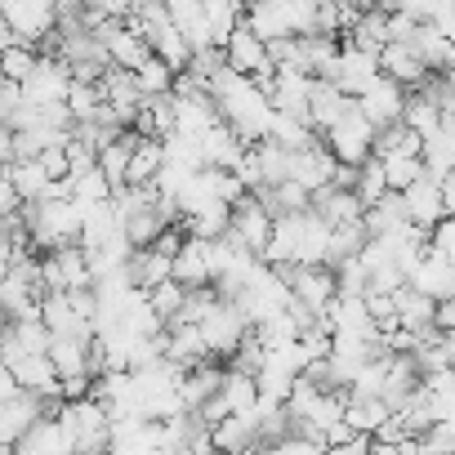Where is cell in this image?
<instances>
[{
    "label": "cell",
    "mask_w": 455,
    "mask_h": 455,
    "mask_svg": "<svg viewBox=\"0 0 455 455\" xmlns=\"http://www.w3.org/2000/svg\"><path fill=\"white\" fill-rule=\"evenodd\" d=\"M242 23L268 45L291 36H313V5H291V0H264L242 14Z\"/></svg>",
    "instance_id": "cell-1"
},
{
    "label": "cell",
    "mask_w": 455,
    "mask_h": 455,
    "mask_svg": "<svg viewBox=\"0 0 455 455\" xmlns=\"http://www.w3.org/2000/svg\"><path fill=\"white\" fill-rule=\"evenodd\" d=\"M273 273H277V282L286 286L291 304H299L313 322L326 317V308L339 299L335 273H331V268H295V264H286V268H273Z\"/></svg>",
    "instance_id": "cell-2"
},
{
    "label": "cell",
    "mask_w": 455,
    "mask_h": 455,
    "mask_svg": "<svg viewBox=\"0 0 455 455\" xmlns=\"http://www.w3.org/2000/svg\"><path fill=\"white\" fill-rule=\"evenodd\" d=\"M0 23L10 28L14 45H28V50H41L59 23V10L50 0H5L0 5Z\"/></svg>",
    "instance_id": "cell-3"
},
{
    "label": "cell",
    "mask_w": 455,
    "mask_h": 455,
    "mask_svg": "<svg viewBox=\"0 0 455 455\" xmlns=\"http://www.w3.org/2000/svg\"><path fill=\"white\" fill-rule=\"evenodd\" d=\"M201 331V344H205V353L223 366L228 357H233L237 348H242V339L251 335V322L233 308V304H223V299H214V308L205 313V322L196 326Z\"/></svg>",
    "instance_id": "cell-4"
},
{
    "label": "cell",
    "mask_w": 455,
    "mask_h": 455,
    "mask_svg": "<svg viewBox=\"0 0 455 455\" xmlns=\"http://www.w3.org/2000/svg\"><path fill=\"white\" fill-rule=\"evenodd\" d=\"M371 139H375V130L357 116V108L344 116V121H335L326 134H322V148L331 152V161L335 165H348V170H357V165H366L371 161Z\"/></svg>",
    "instance_id": "cell-5"
},
{
    "label": "cell",
    "mask_w": 455,
    "mask_h": 455,
    "mask_svg": "<svg viewBox=\"0 0 455 455\" xmlns=\"http://www.w3.org/2000/svg\"><path fill=\"white\" fill-rule=\"evenodd\" d=\"M397 201H402V214H406V223H415V228H428L437 223V219H451V210H446V201H442V179H428V174H419L406 192H397Z\"/></svg>",
    "instance_id": "cell-6"
},
{
    "label": "cell",
    "mask_w": 455,
    "mask_h": 455,
    "mask_svg": "<svg viewBox=\"0 0 455 455\" xmlns=\"http://www.w3.org/2000/svg\"><path fill=\"white\" fill-rule=\"evenodd\" d=\"M353 108H357V116L371 125V130H384V125H397L402 121V108H406V94L393 85V81H375L362 99H353Z\"/></svg>",
    "instance_id": "cell-7"
},
{
    "label": "cell",
    "mask_w": 455,
    "mask_h": 455,
    "mask_svg": "<svg viewBox=\"0 0 455 455\" xmlns=\"http://www.w3.org/2000/svg\"><path fill=\"white\" fill-rule=\"evenodd\" d=\"M68 68L59 63V59H36V72L19 85V94H23V103H32V108H54V103H63V94H68Z\"/></svg>",
    "instance_id": "cell-8"
},
{
    "label": "cell",
    "mask_w": 455,
    "mask_h": 455,
    "mask_svg": "<svg viewBox=\"0 0 455 455\" xmlns=\"http://www.w3.org/2000/svg\"><path fill=\"white\" fill-rule=\"evenodd\" d=\"M219 384H223V366H219V362H201V366H192V371H179L174 397H179L183 415H196L210 397H219Z\"/></svg>",
    "instance_id": "cell-9"
},
{
    "label": "cell",
    "mask_w": 455,
    "mask_h": 455,
    "mask_svg": "<svg viewBox=\"0 0 455 455\" xmlns=\"http://www.w3.org/2000/svg\"><path fill=\"white\" fill-rule=\"evenodd\" d=\"M210 451H214V455H255V451H259L255 411H251V415H223V419L210 428Z\"/></svg>",
    "instance_id": "cell-10"
},
{
    "label": "cell",
    "mask_w": 455,
    "mask_h": 455,
    "mask_svg": "<svg viewBox=\"0 0 455 455\" xmlns=\"http://www.w3.org/2000/svg\"><path fill=\"white\" fill-rule=\"evenodd\" d=\"M375 63H379V76L393 81L402 94H415V90L428 81V72H424V63L415 59L411 45H384V50L375 54Z\"/></svg>",
    "instance_id": "cell-11"
},
{
    "label": "cell",
    "mask_w": 455,
    "mask_h": 455,
    "mask_svg": "<svg viewBox=\"0 0 455 455\" xmlns=\"http://www.w3.org/2000/svg\"><path fill=\"white\" fill-rule=\"evenodd\" d=\"M331 174H335V161H331V152L322 148V139H317L313 148H304V152H291V174H286V183L304 188L308 196L322 192V188H331Z\"/></svg>",
    "instance_id": "cell-12"
},
{
    "label": "cell",
    "mask_w": 455,
    "mask_h": 455,
    "mask_svg": "<svg viewBox=\"0 0 455 455\" xmlns=\"http://www.w3.org/2000/svg\"><path fill=\"white\" fill-rule=\"evenodd\" d=\"M170 282L183 286V291H205L210 286V242L183 237L179 255L170 259Z\"/></svg>",
    "instance_id": "cell-13"
},
{
    "label": "cell",
    "mask_w": 455,
    "mask_h": 455,
    "mask_svg": "<svg viewBox=\"0 0 455 455\" xmlns=\"http://www.w3.org/2000/svg\"><path fill=\"white\" fill-rule=\"evenodd\" d=\"M375 81H379V63H375V54H362V50H353V45H339V72H335L339 94L362 99Z\"/></svg>",
    "instance_id": "cell-14"
},
{
    "label": "cell",
    "mask_w": 455,
    "mask_h": 455,
    "mask_svg": "<svg viewBox=\"0 0 455 455\" xmlns=\"http://www.w3.org/2000/svg\"><path fill=\"white\" fill-rule=\"evenodd\" d=\"M348 112H353V99L339 94V85H331V81H313V94H308V125H313L317 139H322L335 121H344Z\"/></svg>",
    "instance_id": "cell-15"
},
{
    "label": "cell",
    "mask_w": 455,
    "mask_h": 455,
    "mask_svg": "<svg viewBox=\"0 0 455 455\" xmlns=\"http://www.w3.org/2000/svg\"><path fill=\"white\" fill-rule=\"evenodd\" d=\"M406 286H411V291H419V295H424V299H433V304H446V299L455 295V268H451L446 259L424 255V259L406 273Z\"/></svg>",
    "instance_id": "cell-16"
},
{
    "label": "cell",
    "mask_w": 455,
    "mask_h": 455,
    "mask_svg": "<svg viewBox=\"0 0 455 455\" xmlns=\"http://www.w3.org/2000/svg\"><path fill=\"white\" fill-rule=\"evenodd\" d=\"M308 214H317L326 228H344V223H362V201L353 192L322 188V192L308 196Z\"/></svg>",
    "instance_id": "cell-17"
},
{
    "label": "cell",
    "mask_w": 455,
    "mask_h": 455,
    "mask_svg": "<svg viewBox=\"0 0 455 455\" xmlns=\"http://www.w3.org/2000/svg\"><path fill=\"white\" fill-rule=\"evenodd\" d=\"M165 19H170V28L183 36V45H188L192 54L210 50V41H205V19H201V0H170Z\"/></svg>",
    "instance_id": "cell-18"
},
{
    "label": "cell",
    "mask_w": 455,
    "mask_h": 455,
    "mask_svg": "<svg viewBox=\"0 0 455 455\" xmlns=\"http://www.w3.org/2000/svg\"><path fill=\"white\" fill-rule=\"evenodd\" d=\"M161 165H165L161 139H134V148H130V170H125V188H152V179L161 174Z\"/></svg>",
    "instance_id": "cell-19"
},
{
    "label": "cell",
    "mask_w": 455,
    "mask_h": 455,
    "mask_svg": "<svg viewBox=\"0 0 455 455\" xmlns=\"http://www.w3.org/2000/svg\"><path fill=\"white\" fill-rule=\"evenodd\" d=\"M428 317H433V299H424V295L411 291V286L393 291V326H397V331L419 335V331H428Z\"/></svg>",
    "instance_id": "cell-20"
},
{
    "label": "cell",
    "mask_w": 455,
    "mask_h": 455,
    "mask_svg": "<svg viewBox=\"0 0 455 455\" xmlns=\"http://www.w3.org/2000/svg\"><path fill=\"white\" fill-rule=\"evenodd\" d=\"M242 14H246L242 5H228V0H205L201 19H205V41H210V50H223V45H228V36L242 28Z\"/></svg>",
    "instance_id": "cell-21"
},
{
    "label": "cell",
    "mask_w": 455,
    "mask_h": 455,
    "mask_svg": "<svg viewBox=\"0 0 455 455\" xmlns=\"http://www.w3.org/2000/svg\"><path fill=\"white\" fill-rule=\"evenodd\" d=\"M179 233L192 237V242H219L228 233V205L205 201L201 210H192L188 219H179Z\"/></svg>",
    "instance_id": "cell-22"
},
{
    "label": "cell",
    "mask_w": 455,
    "mask_h": 455,
    "mask_svg": "<svg viewBox=\"0 0 455 455\" xmlns=\"http://www.w3.org/2000/svg\"><path fill=\"white\" fill-rule=\"evenodd\" d=\"M371 237H366V228L362 223H344V228H331V237H326V259H322V268H344L348 259H357L362 255V246H366Z\"/></svg>",
    "instance_id": "cell-23"
},
{
    "label": "cell",
    "mask_w": 455,
    "mask_h": 455,
    "mask_svg": "<svg viewBox=\"0 0 455 455\" xmlns=\"http://www.w3.org/2000/svg\"><path fill=\"white\" fill-rule=\"evenodd\" d=\"M54 268L63 277V295H76V291H94V273H90V255L81 246H63L54 251Z\"/></svg>",
    "instance_id": "cell-24"
},
{
    "label": "cell",
    "mask_w": 455,
    "mask_h": 455,
    "mask_svg": "<svg viewBox=\"0 0 455 455\" xmlns=\"http://www.w3.org/2000/svg\"><path fill=\"white\" fill-rule=\"evenodd\" d=\"M411 50L424 63V72H451L455 68V41H442L433 28H419L415 41H411Z\"/></svg>",
    "instance_id": "cell-25"
},
{
    "label": "cell",
    "mask_w": 455,
    "mask_h": 455,
    "mask_svg": "<svg viewBox=\"0 0 455 455\" xmlns=\"http://www.w3.org/2000/svg\"><path fill=\"white\" fill-rule=\"evenodd\" d=\"M268 143H273V148H282V152H304V148H313V143H317V134H313V125H308V121L273 112V121H268Z\"/></svg>",
    "instance_id": "cell-26"
},
{
    "label": "cell",
    "mask_w": 455,
    "mask_h": 455,
    "mask_svg": "<svg viewBox=\"0 0 455 455\" xmlns=\"http://www.w3.org/2000/svg\"><path fill=\"white\" fill-rule=\"evenodd\" d=\"M130 148H134V134L125 130L116 143H108L99 156H94V170L103 174V183L116 192V188H125V170H130Z\"/></svg>",
    "instance_id": "cell-27"
},
{
    "label": "cell",
    "mask_w": 455,
    "mask_h": 455,
    "mask_svg": "<svg viewBox=\"0 0 455 455\" xmlns=\"http://www.w3.org/2000/svg\"><path fill=\"white\" fill-rule=\"evenodd\" d=\"M85 348H90V339H50V348H45V362H50L54 379L85 375Z\"/></svg>",
    "instance_id": "cell-28"
},
{
    "label": "cell",
    "mask_w": 455,
    "mask_h": 455,
    "mask_svg": "<svg viewBox=\"0 0 455 455\" xmlns=\"http://www.w3.org/2000/svg\"><path fill=\"white\" fill-rule=\"evenodd\" d=\"M219 402H223V411H228V415H251V411H255V402H259V393H255V379H246V375H233V371H223Z\"/></svg>",
    "instance_id": "cell-29"
},
{
    "label": "cell",
    "mask_w": 455,
    "mask_h": 455,
    "mask_svg": "<svg viewBox=\"0 0 455 455\" xmlns=\"http://www.w3.org/2000/svg\"><path fill=\"white\" fill-rule=\"evenodd\" d=\"M5 179H10V188H14L19 205H32V201H41V196H45V188H50V179L41 174V165H36V161L10 165V170H5Z\"/></svg>",
    "instance_id": "cell-30"
},
{
    "label": "cell",
    "mask_w": 455,
    "mask_h": 455,
    "mask_svg": "<svg viewBox=\"0 0 455 455\" xmlns=\"http://www.w3.org/2000/svg\"><path fill=\"white\" fill-rule=\"evenodd\" d=\"M130 76H134L139 99H165V94H170V85H174V72H170L161 59H148V63H143V68H134Z\"/></svg>",
    "instance_id": "cell-31"
},
{
    "label": "cell",
    "mask_w": 455,
    "mask_h": 455,
    "mask_svg": "<svg viewBox=\"0 0 455 455\" xmlns=\"http://www.w3.org/2000/svg\"><path fill=\"white\" fill-rule=\"evenodd\" d=\"M375 161V156H371ZM379 174H384V188L388 192H406L419 174H424V165L415 161V156H379Z\"/></svg>",
    "instance_id": "cell-32"
},
{
    "label": "cell",
    "mask_w": 455,
    "mask_h": 455,
    "mask_svg": "<svg viewBox=\"0 0 455 455\" xmlns=\"http://www.w3.org/2000/svg\"><path fill=\"white\" fill-rule=\"evenodd\" d=\"M5 335L23 348V353H32V357H45V348H50V331L41 326V317H23V322H10L5 326Z\"/></svg>",
    "instance_id": "cell-33"
},
{
    "label": "cell",
    "mask_w": 455,
    "mask_h": 455,
    "mask_svg": "<svg viewBox=\"0 0 455 455\" xmlns=\"http://www.w3.org/2000/svg\"><path fill=\"white\" fill-rule=\"evenodd\" d=\"M32 72H36V50L10 45L5 54H0V81H5V85H23Z\"/></svg>",
    "instance_id": "cell-34"
},
{
    "label": "cell",
    "mask_w": 455,
    "mask_h": 455,
    "mask_svg": "<svg viewBox=\"0 0 455 455\" xmlns=\"http://www.w3.org/2000/svg\"><path fill=\"white\" fill-rule=\"evenodd\" d=\"M183 286H174V282H161V286H152L143 299H148V308H152V317L161 322V331L174 322V313H179V304H183Z\"/></svg>",
    "instance_id": "cell-35"
},
{
    "label": "cell",
    "mask_w": 455,
    "mask_h": 455,
    "mask_svg": "<svg viewBox=\"0 0 455 455\" xmlns=\"http://www.w3.org/2000/svg\"><path fill=\"white\" fill-rule=\"evenodd\" d=\"M353 196L362 201V210H371L379 196H388V188H384V174H379V161H366V165H357V179H353Z\"/></svg>",
    "instance_id": "cell-36"
},
{
    "label": "cell",
    "mask_w": 455,
    "mask_h": 455,
    "mask_svg": "<svg viewBox=\"0 0 455 455\" xmlns=\"http://www.w3.org/2000/svg\"><path fill=\"white\" fill-rule=\"evenodd\" d=\"M36 165H41V174H45L50 183L68 179V156H63V148H45V152L36 156Z\"/></svg>",
    "instance_id": "cell-37"
},
{
    "label": "cell",
    "mask_w": 455,
    "mask_h": 455,
    "mask_svg": "<svg viewBox=\"0 0 455 455\" xmlns=\"http://www.w3.org/2000/svg\"><path fill=\"white\" fill-rule=\"evenodd\" d=\"M19 210V196H14V188H10V179L0 174V219H10Z\"/></svg>",
    "instance_id": "cell-38"
},
{
    "label": "cell",
    "mask_w": 455,
    "mask_h": 455,
    "mask_svg": "<svg viewBox=\"0 0 455 455\" xmlns=\"http://www.w3.org/2000/svg\"><path fill=\"white\" fill-rule=\"evenodd\" d=\"M366 446H371V437H353L344 446H326L322 455H366Z\"/></svg>",
    "instance_id": "cell-39"
},
{
    "label": "cell",
    "mask_w": 455,
    "mask_h": 455,
    "mask_svg": "<svg viewBox=\"0 0 455 455\" xmlns=\"http://www.w3.org/2000/svg\"><path fill=\"white\" fill-rule=\"evenodd\" d=\"M14 397H19V384H14V375L5 366H0V402H14Z\"/></svg>",
    "instance_id": "cell-40"
},
{
    "label": "cell",
    "mask_w": 455,
    "mask_h": 455,
    "mask_svg": "<svg viewBox=\"0 0 455 455\" xmlns=\"http://www.w3.org/2000/svg\"><path fill=\"white\" fill-rule=\"evenodd\" d=\"M10 45H14V36H10V28H5V23H0V54H5Z\"/></svg>",
    "instance_id": "cell-41"
},
{
    "label": "cell",
    "mask_w": 455,
    "mask_h": 455,
    "mask_svg": "<svg viewBox=\"0 0 455 455\" xmlns=\"http://www.w3.org/2000/svg\"><path fill=\"white\" fill-rule=\"evenodd\" d=\"M5 90H10V85H5V81H0V99H5Z\"/></svg>",
    "instance_id": "cell-42"
},
{
    "label": "cell",
    "mask_w": 455,
    "mask_h": 455,
    "mask_svg": "<svg viewBox=\"0 0 455 455\" xmlns=\"http://www.w3.org/2000/svg\"><path fill=\"white\" fill-rule=\"evenodd\" d=\"M0 455H14V451H10V446H0Z\"/></svg>",
    "instance_id": "cell-43"
}]
</instances>
